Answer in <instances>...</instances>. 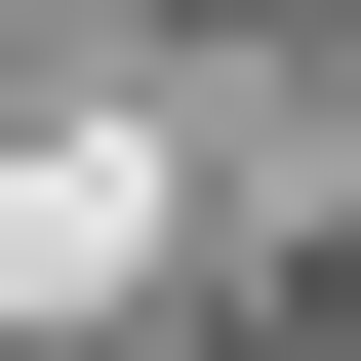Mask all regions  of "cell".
I'll list each match as a JSON object with an SVG mask.
<instances>
[{"label":"cell","mask_w":361,"mask_h":361,"mask_svg":"<svg viewBox=\"0 0 361 361\" xmlns=\"http://www.w3.org/2000/svg\"><path fill=\"white\" fill-rule=\"evenodd\" d=\"M121 281V161H0V322H80Z\"/></svg>","instance_id":"1"}]
</instances>
